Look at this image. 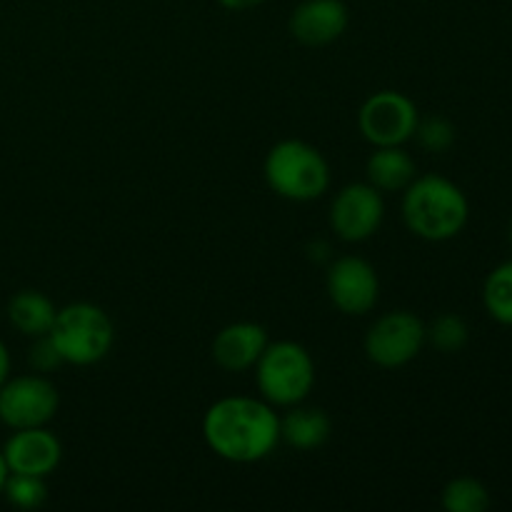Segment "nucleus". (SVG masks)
I'll use <instances>...</instances> for the list:
<instances>
[{
  "label": "nucleus",
  "mask_w": 512,
  "mask_h": 512,
  "mask_svg": "<svg viewBox=\"0 0 512 512\" xmlns=\"http://www.w3.org/2000/svg\"><path fill=\"white\" fill-rule=\"evenodd\" d=\"M203 438L218 458L228 463H258L280 443V418L268 400L233 395L208 408Z\"/></svg>",
  "instance_id": "obj_1"
},
{
  "label": "nucleus",
  "mask_w": 512,
  "mask_h": 512,
  "mask_svg": "<svg viewBox=\"0 0 512 512\" xmlns=\"http://www.w3.org/2000/svg\"><path fill=\"white\" fill-rule=\"evenodd\" d=\"M510 245H512V220H510Z\"/></svg>",
  "instance_id": "obj_26"
},
{
  "label": "nucleus",
  "mask_w": 512,
  "mask_h": 512,
  "mask_svg": "<svg viewBox=\"0 0 512 512\" xmlns=\"http://www.w3.org/2000/svg\"><path fill=\"white\" fill-rule=\"evenodd\" d=\"M58 408V388L40 373L18 375L0 385V420L13 430L43 428Z\"/></svg>",
  "instance_id": "obj_7"
},
{
  "label": "nucleus",
  "mask_w": 512,
  "mask_h": 512,
  "mask_svg": "<svg viewBox=\"0 0 512 512\" xmlns=\"http://www.w3.org/2000/svg\"><path fill=\"white\" fill-rule=\"evenodd\" d=\"M60 363H63V360H60L53 340H50L48 335H40V338H35V345L30 348V365H33L38 373H50V370L58 368Z\"/></svg>",
  "instance_id": "obj_22"
},
{
  "label": "nucleus",
  "mask_w": 512,
  "mask_h": 512,
  "mask_svg": "<svg viewBox=\"0 0 512 512\" xmlns=\"http://www.w3.org/2000/svg\"><path fill=\"white\" fill-rule=\"evenodd\" d=\"M420 115L413 100L398 90H380L370 95L358 113V125L363 138L373 148L405 145L415 138Z\"/></svg>",
  "instance_id": "obj_8"
},
{
  "label": "nucleus",
  "mask_w": 512,
  "mask_h": 512,
  "mask_svg": "<svg viewBox=\"0 0 512 512\" xmlns=\"http://www.w3.org/2000/svg\"><path fill=\"white\" fill-rule=\"evenodd\" d=\"M443 508L448 512H485L490 508V493L480 480L463 475L445 485Z\"/></svg>",
  "instance_id": "obj_18"
},
{
  "label": "nucleus",
  "mask_w": 512,
  "mask_h": 512,
  "mask_svg": "<svg viewBox=\"0 0 512 512\" xmlns=\"http://www.w3.org/2000/svg\"><path fill=\"white\" fill-rule=\"evenodd\" d=\"M385 218V200L370 183H350L335 195L330 208V228L345 243L373 238Z\"/></svg>",
  "instance_id": "obj_9"
},
{
  "label": "nucleus",
  "mask_w": 512,
  "mask_h": 512,
  "mask_svg": "<svg viewBox=\"0 0 512 512\" xmlns=\"http://www.w3.org/2000/svg\"><path fill=\"white\" fill-rule=\"evenodd\" d=\"M8 475H10V470H8V465H5L3 453H0V495H3V488H5V480H8Z\"/></svg>",
  "instance_id": "obj_25"
},
{
  "label": "nucleus",
  "mask_w": 512,
  "mask_h": 512,
  "mask_svg": "<svg viewBox=\"0 0 512 512\" xmlns=\"http://www.w3.org/2000/svg\"><path fill=\"white\" fill-rule=\"evenodd\" d=\"M483 303L490 318L512 328V260L490 270L483 285Z\"/></svg>",
  "instance_id": "obj_17"
},
{
  "label": "nucleus",
  "mask_w": 512,
  "mask_h": 512,
  "mask_svg": "<svg viewBox=\"0 0 512 512\" xmlns=\"http://www.w3.org/2000/svg\"><path fill=\"white\" fill-rule=\"evenodd\" d=\"M268 348V333L258 323H230L215 335L213 360L225 373H245L255 368Z\"/></svg>",
  "instance_id": "obj_13"
},
{
  "label": "nucleus",
  "mask_w": 512,
  "mask_h": 512,
  "mask_svg": "<svg viewBox=\"0 0 512 512\" xmlns=\"http://www.w3.org/2000/svg\"><path fill=\"white\" fill-rule=\"evenodd\" d=\"M265 183L275 195L293 203L318 200L330 185V165L318 148L303 140L273 145L263 165Z\"/></svg>",
  "instance_id": "obj_3"
},
{
  "label": "nucleus",
  "mask_w": 512,
  "mask_h": 512,
  "mask_svg": "<svg viewBox=\"0 0 512 512\" xmlns=\"http://www.w3.org/2000/svg\"><path fill=\"white\" fill-rule=\"evenodd\" d=\"M55 315H58V308L53 305V300L38 290H20L8 303L10 325L28 338L48 335L55 323Z\"/></svg>",
  "instance_id": "obj_16"
},
{
  "label": "nucleus",
  "mask_w": 512,
  "mask_h": 512,
  "mask_svg": "<svg viewBox=\"0 0 512 512\" xmlns=\"http://www.w3.org/2000/svg\"><path fill=\"white\" fill-rule=\"evenodd\" d=\"M3 495L13 508L38 510L48 500V485H45V478H38V475L10 473L5 480Z\"/></svg>",
  "instance_id": "obj_20"
},
{
  "label": "nucleus",
  "mask_w": 512,
  "mask_h": 512,
  "mask_svg": "<svg viewBox=\"0 0 512 512\" xmlns=\"http://www.w3.org/2000/svg\"><path fill=\"white\" fill-rule=\"evenodd\" d=\"M425 340V323L415 313L395 310L370 325L365 335V355L378 368L395 370L413 363L420 355Z\"/></svg>",
  "instance_id": "obj_6"
},
{
  "label": "nucleus",
  "mask_w": 512,
  "mask_h": 512,
  "mask_svg": "<svg viewBox=\"0 0 512 512\" xmlns=\"http://www.w3.org/2000/svg\"><path fill=\"white\" fill-rule=\"evenodd\" d=\"M5 458L10 473L20 475H38V478H48L55 473L63 458V445L55 438L50 430L43 428H25L15 430L8 438L5 448L0 450Z\"/></svg>",
  "instance_id": "obj_11"
},
{
  "label": "nucleus",
  "mask_w": 512,
  "mask_h": 512,
  "mask_svg": "<svg viewBox=\"0 0 512 512\" xmlns=\"http://www.w3.org/2000/svg\"><path fill=\"white\" fill-rule=\"evenodd\" d=\"M415 138H418L420 145H423L425 150H430V153H445V150L455 143V128L453 123L445 118H428L418 123Z\"/></svg>",
  "instance_id": "obj_21"
},
{
  "label": "nucleus",
  "mask_w": 512,
  "mask_h": 512,
  "mask_svg": "<svg viewBox=\"0 0 512 512\" xmlns=\"http://www.w3.org/2000/svg\"><path fill=\"white\" fill-rule=\"evenodd\" d=\"M8 373H10V355H8V348L3 345V340H0V385L8 380Z\"/></svg>",
  "instance_id": "obj_24"
},
{
  "label": "nucleus",
  "mask_w": 512,
  "mask_h": 512,
  "mask_svg": "<svg viewBox=\"0 0 512 512\" xmlns=\"http://www.w3.org/2000/svg\"><path fill=\"white\" fill-rule=\"evenodd\" d=\"M470 330L460 315L445 313L440 318H435V323L430 328H425V340H428L433 348H438L440 353H460V350L468 345Z\"/></svg>",
  "instance_id": "obj_19"
},
{
  "label": "nucleus",
  "mask_w": 512,
  "mask_h": 512,
  "mask_svg": "<svg viewBox=\"0 0 512 512\" xmlns=\"http://www.w3.org/2000/svg\"><path fill=\"white\" fill-rule=\"evenodd\" d=\"M350 10L343 0H303L290 13L288 28L298 43L323 48L348 30Z\"/></svg>",
  "instance_id": "obj_12"
},
{
  "label": "nucleus",
  "mask_w": 512,
  "mask_h": 512,
  "mask_svg": "<svg viewBox=\"0 0 512 512\" xmlns=\"http://www.w3.org/2000/svg\"><path fill=\"white\" fill-rule=\"evenodd\" d=\"M368 183L378 188L380 193H398L405 190L415 178L418 168L410 153H405L403 145H388V148H375V153L365 165Z\"/></svg>",
  "instance_id": "obj_14"
},
{
  "label": "nucleus",
  "mask_w": 512,
  "mask_h": 512,
  "mask_svg": "<svg viewBox=\"0 0 512 512\" xmlns=\"http://www.w3.org/2000/svg\"><path fill=\"white\" fill-rule=\"evenodd\" d=\"M328 295L345 315H365L380 298V280L373 265L358 255L338 258L328 268Z\"/></svg>",
  "instance_id": "obj_10"
},
{
  "label": "nucleus",
  "mask_w": 512,
  "mask_h": 512,
  "mask_svg": "<svg viewBox=\"0 0 512 512\" xmlns=\"http://www.w3.org/2000/svg\"><path fill=\"white\" fill-rule=\"evenodd\" d=\"M48 338L60 360L68 365H95L110 353L115 343L113 320L93 303H70L58 310Z\"/></svg>",
  "instance_id": "obj_4"
},
{
  "label": "nucleus",
  "mask_w": 512,
  "mask_h": 512,
  "mask_svg": "<svg viewBox=\"0 0 512 512\" xmlns=\"http://www.w3.org/2000/svg\"><path fill=\"white\" fill-rule=\"evenodd\" d=\"M470 218L463 190L443 175H420L405 188L403 220L408 230L428 243L458 238Z\"/></svg>",
  "instance_id": "obj_2"
},
{
  "label": "nucleus",
  "mask_w": 512,
  "mask_h": 512,
  "mask_svg": "<svg viewBox=\"0 0 512 512\" xmlns=\"http://www.w3.org/2000/svg\"><path fill=\"white\" fill-rule=\"evenodd\" d=\"M255 378L263 400L273 408H293L310 395L315 385V363L303 345L293 340L268 343L255 363Z\"/></svg>",
  "instance_id": "obj_5"
},
{
  "label": "nucleus",
  "mask_w": 512,
  "mask_h": 512,
  "mask_svg": "<svg viewBox=\"0 0 512 512\" xmlns=\"http://www.w3.org/2000/svg\"><path fill=\"white\" fill-rule=\"evenodd\" d=\"M333 433L328 413L320 408H300L293 405L290 413L280 420V440L295 450L323 448Z\"/></svg>",
  "instance_id": "obj_15"
},
{
  "label": "nucleus",
  "mask_w": 512,
  "mask_h": 512,
  "mask_svg": "<svg viewBox=\"0 0 512 512\" xmlns=\"http://www.w3.org/2000/svg\"><path fill=\"white\" fill-rule=\"evenodd\" d=\"M218 3L223 5L225 10H235V13H240V10L258 8V5L265 3V0H218Z\"/></svg>",
  "instance_id": "obj_23"
}]
</instances>
